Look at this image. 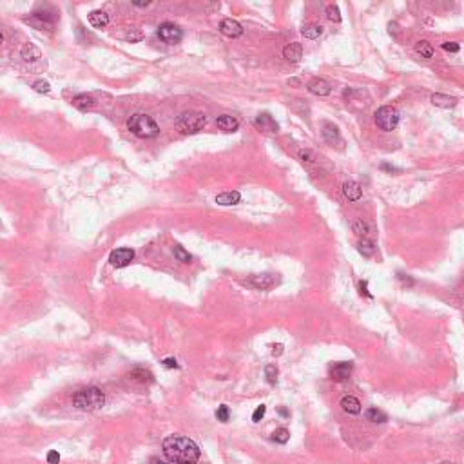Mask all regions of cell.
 I'll return each mask as SVG.
<instances>
[{
	"mask_svg": "<svg viewBox=\"0 0 464 464\" xmlns=\"http://www.w3.org/2000/svg\"><path fill=\"white\" fill-rule=\"evenodd\" d=\"M165 457L174 464H194L200 459V446L183 435H169L162 443Z\"/></svg>",
	"mask_w": 464,
	"mask_h": 464,
	"instance_id": "obj_1",
	"label": "cell"
},
{
	"mask_svg": "<svg viewBox=\"0 0 464 464\" xmlns=\"http://www.w3.org/2000/svg\"><path fill=\"white\" fill-rule=\"evenodd\" d=\"M106 403V396L100 388L96 386H85L74 392L73 396V406L82 411H95L100 410Z\"/></svg>",
	"mask_w": 464,
	"mask_h": 464,
	"instance_id": "obj_2",
	"label": "cell"
},
{
	"mask_svg": "<svg viewBox=\"0 0 464 464\" xmlns=\"http://www.w3.org/2000/svg\"><path fill=\"white\" fill-rule=\"evenodd\" d=\"M127 127L138 138H154L160 134V125L154 121V118H151L149 115H143V113L132 115L127 121Z\"/></svg>",
	"mask_w": 464,
	"mask_h": 464,
	"instance_id": "obj_3",
	"label": "cell"
},
{
	"mask_svg": "<svg viewBox=\"0 0 464 464\" xmlns=\"http://www.w3.org/2000/svg\"><path fill=\"white\" fill-rule=\"evenodd\" d=\"M205 125H207V116L198 111L183 113V115L176 120V127H178L181 132H185V134H194V132L201 131Z\"/></svg>",
	"mask_w": 464,
	"mask_h": 464,
	"instance_id": "obj_4",
	"label": "cell"
},
{
	"mask_svg": "<svg viewBox=\"0 0 464 464\" xmlns=\"http://www.w3.org/2000/svg\"><path fill=\"white\" fill-rule=\"evenodd\" d=\"M57 20H58V15H55V13H51V11H35V13H31L29 16H26L24 18V22L26 24H29V26H33L35 29H38V31H53L55 26H57Z\"/></svg>",
	"mask_w": 464,
	"mask_h": 464,
	"instance_id": "obj_5",
	"label": "cell"
},
{
	"mask_svg": "<svg viewBox=\"0 0 464 464\" xmlns=\"http://www.w3.org/2000/svg\"><path fill=\"white\" fill-rule=\"evenodd\" d=\"M375 123L381 131L390 132L399 125V111L392 106H383L375 111Z\"/></svg>",
	"mask_w": 464,
	"mask_h": 464,
	"instance_id": "obj_6",
	"label": "cell"
},
{
	"mask_svg": "<svg viewBox=\"0 0 464 464\" xmlns=\"http://www.w3.org/2000/svg\"><path fill=\"white\" fill-rule=\"evenodd\" d=\"M158 37L165 44H178L181 40V37H183V31L174 22H164L158 27Z\"/></svg>",
	"mask_w": 464,
	"mask_h": 464,
	"instance_id": "obj_7",
	"label": "cell"
},
{
	"mask_svg": "<svg viewBox=\"0 0 464 464\" xmlns=\"http://www.w3.org/2000/svg\"><path fill=\"white\" fill-rule=\"evenodd\" d=\"M132 259H134V250L127 247H121V248L113 250L111 256H109V263H111L113 267H116V269H123V267H127V265L131 263Z\"/></svg>",
	"mask_w": 464,
	"mask_h": 464,
	"instance_id": "obj_8",
	"label": "cell"
},
{
	"mask_svg": "<svg viewBox=\"0 0 464 464\" xmlns=\"http://www.w3.org/2000/svg\"><path fill=\"white\" fill-rule=\"evenodd\" d=\"M256 125H258L263 132H267V134H276V132L280 131L278 121L272 118L270 113H261V115L256 116Z\"/></svg>",
	"mask_w": 464,
	"mask_h": 464,
	"instance_id": "obj_9",
	"label": "cell"
},
{
	"mask_svg": "<svg viewBox=\"0 0 464 464\" xmlns=\"http://www.w3.org/2000/svg\"><path fill=\"white\" fill-rule=\"evenodd\" d=\"M323 138L327 140L330 145H338V147H343V138L339 134V129L330 121H325L323 123Z\"/></svg>",
	"mask_w": 464,
	"mask_h": 464,
	"instance_id": "obj_10",
	"label": "cell"
},
{
	"mask_svg": "<svg viewBox=\"0 0 464 464\" xmlns=\"http://www.w3.org/2000/svg\"><path fill=\"white\" fill-rule=\"evenodd\" d=\"M352 370H353V364L350 363V361L336 363L332 368H330V377H332L334 381H345L352 375Z\"/></svg>",
	"mask_w": 464,
	"mask_h": 464,
	"instance_id": "obj_11",
	"label": "cell"
},
{
	"mask_svg": "<svg viewBox=\"0 0 464 464\" xmlns=\"http://www.w3.org/2000/svg\"><path fill=\"white\" fill-rule=\"evenodd\" d=\"M220 31L229 38H237L243 35V27L239 22L232 20V18H225V20H222V24H220Z\"/></svg>",
	"mask_w": 464,
	"mask_h": 464,
	"instance_id": "obj_12",
	"label": "cell"
},
{
	"mask_svg": "<svg viewBox=\"0 0 464 464\" xmlns=\"http://www.w3.org/2000/svg\"><path fill=\"white\" fill-rule=\"evenodd\" d=\"M306 89L310 91L312 95H316V96H328L330 93H332V85L328 84L327 80L314 78V80H310V82H308Z\"/></svg>",
	"mask_w": 464,
	"mask_h": 464,
	"instance_id": "obj_13",
	"label": "cell"
},
{
	"mask_svg": "<svg viewBox=\"0 0 464 464\" xmlns=\"http://www.w3.org/2000/svg\"><path fill=\"white\" fill-rule=\"evenodd\" d=\"M343 194H345V198H347V200L359 201V200H361V196H363V190H361V185H359L357 181L348 179V181H345V183H343Z\"/></svg>",
	"mask_w": 464,
	"mask_h": 464,
	"instance_id": "obj_14",
	"label": "cell"
},
{
	"mask_svg": "<svg viewBox=\"0 0 464 464\" xmlns=\"http://www.w3.org/2000/svg\"><path fill=\"white\" fill-rule=\"evenodd\" d=\"M430 102H432L435 107H441V109H450V107L457 106V98H455V96L443 95V93H435V95H432Z\"/></svg>",
	"mask_w": 464,
	"mask_h": 464,
	"instance_id": "obj_15",
	"label": "cell"
},
{
	"mask_svg": "<svg viewBox=\"0 0 464 464\" xmlns=\"http://www.w3.org/2000/svg\"><path fill=\"white\" fill-rule=\"evenodd\" d=\"M239 201H241V194H239L237 190H227V192H222V194L216 196V203L223 207L237 205Z\"/></svg>",
	"mask_w": 464,
	"mask_h": 464,
	"instance_id": "obj_16",
	"label": "cell"
},
{
	"mask_svg": "<svg viewBox=\"0 0 464 464\" xmlns=\"http://www.w3.org/2000/svg\"><path fill=\"white\" fill-rule=\"evenodd\" d=\"M283 57H285L289 62H299L301 57H303V46H301L299 42L287 44L285 49H283Z\"/></svg>",
	"mask_w": 464,
	"mask_h": 464,
	"instance_id": "obj_17",
	"label": "cell"
},
{
	"mask_svg": "<svg viewBox=\"0 0 464 464\" xmlns=\"http://www.w3.org/2000/svg\"><path fill=\"white\" fill-rule=\"evenodd\" d=\"M274 283H276V280L272 274H258L250 278V285L256 287L258 290H267L274 285Z\"/></svg>",
	"mask_w": 464,
	"mask_h": 464,
	"instance_id": "obj_18",
	"label": "cell"
},
{
	"mask_svg": "<svg viewBox=\"0 0 464 464\" xmlns=\"http://www.w3.org/2000/svg\"><path fill=\"white\" fill-rule=\"evenodd\" d=\"M20 57L26 60V62H37L38 58L42 57V51H40V48H37L35 44H24L20 49Z\"/></svg>",
	"mask_w": 464,
	"mask_h": 464,
	"instance_id": "obj_19",
	"label": "cell"
},
{
	"mask_svg": "<svg viewBox=\"0 0 464 464\" xmlns=\"http://www.w3.org/2000/svg\"><path fill=\"white\" fill-rule=\"evenodd\" d=\"M129 377L134 379V381H138V383H142V385H149V383H153L154 381L153 374H151L147 368H142V366L132 368L131 372H129Z\"/></svg>",
	"mask_w": 464,
	"mask_h": 464,
	"instance_id": "obj_20",
	"label": "cell"
},
{
	"mask_svg": "<svg viewBox=\"0 0 464 464\" xmlns=\"http://www.w3.org/2000/svg\"><path fill=\"white\" fill-rule=\"evenodd\" d=\"M341 408H343L347 413H352V415H357L361 413V403H359L357 397L347 396L341 399Z\"/></svg>",
	"mask_w": 464,
	"mask_h": 464,
	"instance_id": "obj_21",
	"label": "cell"
},
{
	"mask_svg": "<svg viewBox=\"0 0 464 464\" xmlns=\"http://www.w3.org/2000/svg\"><path fill=\"white\" fill-rule=\"evenodd\" d=\"M89 24L93 27H106L109 24V15L106 11H91L89 13Z\"/></svg>",
	"mask_w": 464,
	"mask_h": 464,
	"instance_id": "obj_22",
	"label": "cell"
},
{
	"mask_svg": "<svg viewBox=\"0 0 464 464\" xmlns=\"http://www.w3.org/2000/svg\"><path fill=\"white\" fill-rule=\"evenodd\" d=\"M237 125H239V121H237L236 118H234V116H231V115H223V116H220V118H218V127H220L222 131H225V132L236 131Z\"/></svg>",
	"mask_w": 464,
	"mask_h": 464,
	"instance_id": "obj_23",
	"label": "cell"
},
{
	"mask_svg": "<svg viewBox=\"0 0 464 464\" xmlns=\"http://www.w3.org/2000/svg\"><path fill=\"white\" fill-rule=\"evenodd\" d=\"M73 106L76 107V109H80V111H87V109H91V107L95 106V100H93V96H89V95H76L73 98Z\"/></svg>",
	"mask_w": 464,
	"mask_h": 464,
	"instance_id": "obj_24",
	"label": "cell"
},
{
	"mask_svg": "<svg viewBox=\"0 0 464 464\" xmlns=\"http://www.w3.org/2000/svg\"><path fill=\"white\" fill-rule=\"evenodd\" d=\"M301 35L305 38L316 40V38H319L323 35V26H319V24H308V26H305L301 29Z\"/></svg>",
	"mask_w": 464,
	"mask_h": 464,
	"instance_id": "obj_25",
	"label": "cell"
},
{
	"mask_svg": "<svg viewBox=\"0 0 464 464\" xmlns=\"http://www.w3.org/2000/svg\"><path fill=\"white\" fill-rule=\"evenodd\" d=\"M357 250L363 254L364 258H372L375 252V245H374V241H370L368 237H363V239L357 243Z\"/></svg>",
	"mask_w": 464,
	"mask_h": 464,
	"instance_id": "obj_26",
	"label": "cell"
},
{
	"mask_svg": "<svg viewBox=\"0 0 464 464\" xmlns=\"http://www.w3.org/2000/svg\"><path fill=\"white\" fill-rule=\"evenodd\" d=\"M366 419H368L370 422H386V413L383 410H379V408H368L366 410Z\"/></svg>",
	"mask_w": 464,
	"mask_h": 464,
	"instance_id": "obj_27",
	"label": "cell"
},
{
	"mask_svg": "<svg viewBox=\"0 0 464 464\" xmlns=\"http://www.w3.org/2000/svg\"><path fill=\"white\" fill-rule=\"evenodd\" d=\"M415 51L419 55H421L422 58H432L433 57V48H432V44L430 42H426V40H421V42H417V46H415Z\"/></svg>",
	"mask_w": 464,
	"mask_h": 464,
	"instance_id": "obj_28",
	"label": "cell"
},
{
	"mask_svg": "<svg viewBox=\"0 0 464 464\" xmlns=\"http://www.w3.org/2000/svg\"><path fill=\"white\" fill-rule=\"evenodd\" d=\"M352 231L355 232L357 236L366 237V234H368V232H370L368 223H366V222H363V220H353V222H352Z\"/></svg>",
	"mask_w": 464,
	"mask_h": 464,
	"instance_id": "obj_29",
	"label": "cell"
},
{
	"mask_svg": "<svg viewBox=\"0 0 464 464\" xmlns=\"http://www.w3.org/2000/svg\"><path fill=\"white\" fill-rule=\"evenodd\" d=\"M289 439H290V432L287 428H278V430L272 433V441H274V443L285 444V443H289Z\"/></svg>",
	"mask_w": 464,
	"mask_h": 464,
	"instance_id": "obj_30",
	"label": "cell"
},
{
	"mask_svg": "<svg viewBox=\"0 0 464 464\" xmlns=\"http://www.w3.org/2000/svg\"><path fill=\"white\" fill-rule=\"evenodd\" d=\"M173 252H174V258L178 259V261H181V263H190V259H192V256H190L183 247H179V245L174 247Z\"/></svg>",
	"mask_w": 464,
	"mask_h": 464,
	"instance_id": "obj_31",
	"label": "cell"
},
{
	"mask_svg": "<svg viewBox=\"0 0 464 464\" xmlns=\"http://www.w3.org/2000/svg\"><path fill=\"white\" fill-rule=\"evenodd\" d=\"M325 13H327V18L332 22H341V11H339V7L336 4H330L327 5V9H325Z\"/></svg>",
	"mask_w": 464,
	"mask_h": 464,
	"instance_id": "obj_32",
	"label": "cell"
},
{
	"mask_svg": "<svg viewBox=\"0 0 464 464\" xmlns=\"http://www.w3.org/2000/svg\"><path fill=\"white\" fill-rule=\"evenodd\" d=\"M265 377H267L270 385H276V381H278V368H276V364H267L265 366Z\"/></svg>",
	"mask_w": 464,
	"mask_h": 464,
	"instance_id": "obj_33",
	"label": "cell"
},
{
	"mask_svg": "<svg viewBox=\"0 0 464 464\" xmlns=\"http://www.w3.org/2000/svg\"><path fill=\"white\" fill-rule=\"evenodd\" d=\"M216 417H218V421L227 422V421H229V417H231V410H229V406H227V405L218 406V410H216Z\"/></svg>",
	"mask_w": 464,
	"mask_h": 464,
	"instance_id": "obj_34",
	"label": "cell"
},
{
	"mask_svg": "<svg viewBox=\"0 0 464 464\" xmlns=\"http://www.w3.org/2000/svg\"><path fill=\"white\" fill-rule=\"evenodd\" d=\"M33 91H37V93H42V95H46V93H49V91H51V85H49V82H46V80H37V82L33 84Z\"/></svg>",
	"mask_w": 464,
	"mask_h": 464,
	"instance_id": "obj_35",
	"label": "cell"
},
{
	"mask_svg": "<svg viewBox=\"0 0 464 464\" xmlns=\"http://www.w3.org/2000/svg\"><path fill=\"white\" fill-rule=\"evenodd\" d=\"M125 38H127V40H129L131 44H132V42H140V40L143 38V33H142V31H136V29H131V31H129V33L125 35Z\"/></svg>",
	"mask_w": 464,
	"mask_h": 464,
	"instance_id": "obj_36",
	"label": "cell"
},
{
	"mask_svg": "<svg viewBox=\"0 0 464 464\" xmlns=\"http://www.w3.org/2000/svg\"><path fill=\"white\" fill-rule=\"evenodd\" d=\"M265 411H267V406H265V405L258 406V408L254 410V413H252V421H254V422H259V421H261V419L265 417Z\"/></svg>",
	"mask_w": 464,
	"mask_h": 464,
	"instance_id": "obj_37",
	"label": "cell"
},
{
	"mask_svg": "<svg viewBox=\"0 0 464 464\" xmlns=\"http://www.w3.org/2000/svg\"><path fill=\"white\" fill-rule=\"evenodd\" d=\"M443 49H444V51H448V53H459L461 46L457 42H444L443 44Z\"/></svg>",
	"mask_w": 464,
	"mask_h": 464,
	"instance_id": "obj_38",
	"label": "cell"
},
{
	"mask_svg": "<svg viewBox=\"0 0 464 464\" xmlns=\"http://www.w3.org/2000/svg\"><path fill=\"white\" fill-rule=\"evenodd\" d=\"M299 158H301V162H303V164H305V162H306V164H312V162L316 160V156H314L310 151H299Z\"/></svg>",
	"mask_w": 464,
	"mask_h": 464,
	"instance_id": "obj_39",
	"label": "cell"
},
{
	"mask_svg": "<svg viewBox=\"0 0 464 464\" xmlns=\"http://www.w3.org/2000/svg\"><path fill=\"white\" fill-rule=\"evenodd\" d=\"M48 463L49 464H58L60 463V454L55 452V450H51V452L48 454Z\"/></svg>",
	"mask_w": 464,
	"mask_h": 464,
	"instance_id": "obj_40",
	"label": "cell"
},
{
	"mask_svg": "<svg viewBox=\"0 0 464 464\" xmlns=\"http://www.w3.org/2000/svg\"><path fill=\"white\" fill-rule=\"evenodd\" d=\"M164 366L165 368H178L179 364L174 357H167V359H164Z\"/></svg>",
	"mask_w": 464,
	"mask_h": 464,
	"instance_id": "obj_41",
	"label": "cell"
},
{
	"mask_svg": "<svg viewBox=\"0 0 464 464\" xmlns=\"http://www.w3.org/2000/svg\"><path fill=\"white\" fill-rule=\"evenodd\" d=\"M359 289H361V294H364V295H368V297H372V294H370L368 290H366V281H361V283H359Z\"/></svg>",
	"mask_w": 464,
	"mask_h": 464,
	"instance_id": "obj_42",
	"label": "cell"
},
{
	"mask_svg": "<svg viewBox=\"0 0 464 464\" xmlns=\"http://www.w3.org/2000/svg\"><path fill=\"white\" fill-rule=\"evenodd\" d=\"M383 171H390V173H399V169L397 167H394V165H386V164H383V167H381Z\"/></svg>",
	"mask_w": 464,
	"mask_h": 464,
	"instance_id": "obj_43",
	"label": "cell"
},
{
	"mask_svg": "<svg viewBox=\"0 0 464 464\" xmlns=\"http://www.w3.org/2000/svg\"><path fill=\"white\" fill-rule=\"evenodd\" d=\"M272 353H274V355H281V353H283V345H274Z\"/></svg>",
	"mask_w": 464,
	"mask_h": 464,
	"instance_id": "obj_44",
	"label": "cell"
},
{
	"mask_svg": "<svg viewBox=\"0 0 464 464\" xmlns=\"http://www.w3.org/2000/svg\"><path fill=\"white\" fill-rule=\"evenodd\" d=\"M399 280H401L403 283H408V285H413V280H410L408 276H406V278H405V274H399Z\"/></svg>",
	"mask_w": 464,
	"mask_h": 464,
	"instance_id": "obj_45",
	"label": "cell"
},
{
	"mask_svg": "<svg viewBox=\"0 0 464 464\" xmlns=\"http://www.w3.org/2000/svg\"><path fill=\"white\" fill-rule=\"evenodd\" d=\"M132 4L136 7H147V5H151V2H132Z\"/></svg>",
	"mask_w": 464,
	"mask_h": 464,
	"instance_id": "obj_46",
	"label": "cell"
},
{
	"mask_svg": "<svg viewBox=\"0 0 464 464\" xmlns=\"http://www.w3.org/2000/svg\"><path fill=\"white\" fill-rule=\"evenodd\" d=\"M151 464H169V463H164V461H160V459H156V457H153V459H151Z\"/></svg>",
	"mask_w": 464,
	"mask_h": 464,
	"instance_id": "obj_47",
	"label": "cell"
},
{
	"mask_svg": "<svg viewBox=\"0 0 464 464\" xmlns=\"http://www.w3.org/2000/svg\"><path fill=\"white\" fill-rule=\"evenodd\" d=\"M280 413H281V415H283V417H287V415H289V411H287L285 408H281V410H280Z\"/></svg>",
	"mask_w": 464,
	"mask_h": 464,
	"instance_id": "obj_48",
	"label": "cell"
}]
</instances>
